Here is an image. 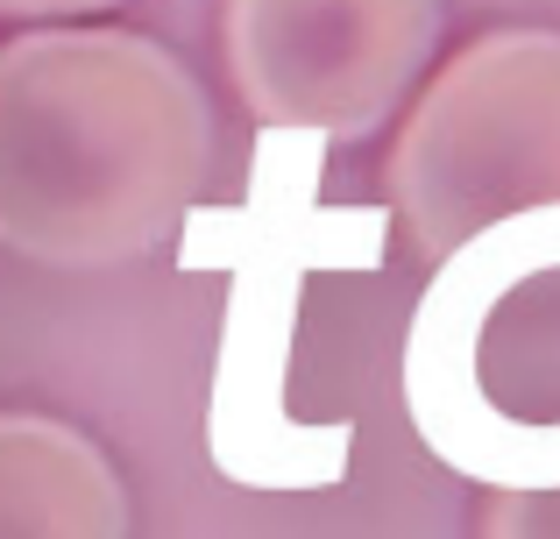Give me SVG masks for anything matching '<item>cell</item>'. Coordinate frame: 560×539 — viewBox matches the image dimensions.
Here are the masks:
<instances>
[{"mask_svg":"<svg viewBox=\"0 0 560 539\" xmlns=\"http://www.w3.org/2000/svg\"><path fill=\"white\" fill-rule=\"evenodd\" d=\"M213 164V107L178 50L136 28L0 43V249L114 270L164 249Z\"/></svg>","mask_w":560,"mask_h":539,"instance_id":"6da1fadb","label":"cell"},{"mask_svg":"<svg viewBox=\"0 0 560 539\" xmlns=\"http://www.w3.org/2000/svg\"><path fill=\"white\" fill-rule=\"evenodd\" d=\"M397 384L440 469L482 490H560V207L440 256Z\"/></svg>","mask_w":560,"mask_h":539,"instance_id":"7a4b0ae2","label":"cell"},{"mask_svg":"<svg viewBox=\"0 0 560 539\" xmlns=\"http://www.w3.org/2000/svg\"><path fill=\"white\" fill-rule=\"evenodd\" d=\"M319 156L327 136L305 128H262L248 199L228 213H199L185 263H228L234 298L213 362V447L220 476L256 490H319L348 469V426H305L284 405L291 333H299V291L313 270H370L383 249L376 207H319Z\"/></svg>","mask_w":560,"mask_h":539,"instance_id":"3957f363","label":"cell"},{"mask_svg":"<svg viewBox=\"0 0 560 539\" xmlns=\"http://www.w3.org/2000/svg\"><path fill=\"white\" fill-rule=\"evenodd\" d=\"M383 192L425 263L560 207V28H490L454 50L397 121Z\"/></svg>","mask_w":560,"mask_h":539,"instance_id":"277c9868","label":"cell"},{"mask_svg":"<svg viewBox=\"0 0 560 539\" xmlns=\"http://www.w3.org/2000/svg\"><path fill=\"white\" fill-rule=\"evenodd\" d=\"M440 0H220L228 79L256 128L362 142L419 93Z\"/></svg>","mask_w":560,"mask_h":539,"instance_id":"5b68a950","label":"cell"},{"mask_svg":"<svg viewBox=\"0 0 560 539\" xmlns=\"http://www.w3.org/2000/svg\"><path fill=\"white\" fill-rule=\"evenodd\" d=\"M0 539H128L114 455L50 412H0Z\"/></svg>","mask_w":560,"mask_h":539,"instance_id":"8992f818","label":"cell"},{"mask_svg":"<svg viewBox=\"0 0 560 539\" xmlns=\"http://www.w3.org/2000/svg\"><path fill=\"white\" fill-rule=\"evenodd\" d=\"M476 539H560V490H490Z\"/></svg>","mask_w":560,"mask_h":539,"instance_id":"52a82bcc","label":"cell"},{"mask_svg":"<svg viewBox=\"0 0 560 539\" xmlns=\"http://www.w3.org/2000/svg\"><path fill=\"white\" fill-rule=\"evenodd\" d=\"M121 0H0V14L14 22H71V14H107Z\"/></svg>","mask_w":560,"mask_h":539,"instance_id":"ba28073f","label":"cell"}]
</instances>
